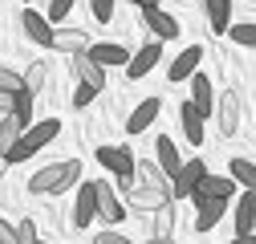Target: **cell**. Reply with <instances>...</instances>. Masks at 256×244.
<instances>
[{
    "mask_svg": "<svg viewBox=\"0 0 256 244\" xmlns=\"http://www.w3.org/2000/svg\"><path fill=\"white\" fill-rule=\"evenodd\" d=\"M78 179H82V163L78 159L49 163V167H41L33 179H28V192L33 196H61V192H70Z\"/></svg>",
    "mask_w": 256,
    "mask_h": 244,
    "instance_id": "6da1fadb",
    "label": "cell"
},
{
    "mask_svg": "<svg viewBox=\"0 0 256 244\" xmlns=\"http://www.w3.org/2000/svg\"><path fill=\"white\" fill-rule=\"evenodd\" d=\"M98 163L114 175V188L126 196V192H130L134 188V183H138V159L130 155V146H98Z\"/></svg>",
    "mask_w": 256,
    "mask_h": 244,
    "instance_id": "7a4b0ae2",
    "label": "cell"
},
{
    "mask_svg": "<svg viewBox=\"0 0 256 244\" xmlns=\"http://www.w3.org/2000/svg\"><path fill=\"white\" fill-rule=\"evenodd\" d=\"M61 134V122L57 118H45V122H33L24 134H20V142L8 150V163H24V159H33L37 150H45L53 138Z\"/></svg>",
    "mask_w": 256,
    "mask_h": 244,
    "instance_id": "3957f363",
    "label": "cell"
},
{
    "mask_svg": "<svg viewBox=\"0 0 256 244\" xmlns=\"http://www.w3.org/2000/svg\"><path fill=\"white\" fill-rule=\"evenodd\" d=\"M240 114H244V98H240V90H224L220 102H216V122H220V134H224V138L240 130Z\"/></svg>",
    "mask_w": 256,
    "mask_h": 244,
    "instance_id": "277c9868",
    "label": "cell"
},
{
    "mask_svg": "<svg viewBox=\"0 0 256 244\" xmlns=\"http://www.w3.org/2000/svg\"><path fill=\"white\" fill-rule=\"evenodd\" d=\"M204 175H208V163H204V159H187V163L171 175V196H175V200H187V196L204 183Z\"/></svg>",
    "mask_w": 256,
    "mask_h": 244,
    "instance_id": "5b68a950",
    "label": "cell"
},
{
    "mask_svg": "<svg viewBox=\"0 0 256 244\" xmlns=\"http://www.w3.org/2000/svg\"><path fill=\"white\" fill-rule=\"evenodd\" d=\"M98 220V179L78 183V204H74V228H90Z\"/></svg>",
    "mask_w": 256,
    "mask_h": 244,
    "instance_id": "8992f818",
    "label": "cell"
},
{
    "mask_svg": "<svg viewBox=\"0 0 256 244\" xmlns=\"http://www.w3.org/2000/svg\"><path fill=\"white\" fill-rule=\"evenodd\" d=\"M236 188H240V183H236V175H232V171H228V175H212V171H208V175H204V183H200L196 192H191V200H196V204H200V200H232V196H236Z\"/></svg>",
    "mask_w": 256,
    "mask_h": 244,
    "instance_id": "52a82bcc",
    "label": "cell"
},
{
    "mask_svg": "<svg viewBox=\"0 0 256 244\" xmlns=\"http://www.w3.org/2000/svg\"><path fill=\"white\" fill-rule=\"evenodd\" d=\"M20 24H24V37L33 41V45H41V49H53V20L45 16V12H33V8H24L20 12Z\"/></svg>",
    "mask_w": 256,
    "mask_h": 244,
    "instance_id": "ba28073f",
    "label": "cell"
},
{
    "mask_svg": "<svg viewBox=\"0 0 256 244\" xmlns=\"http://www.w3.org/2000/svg\"><path fill=\"white\" fill-rule=\"evenodd\" d=\"M158 57H163V41H150V45H142L138 53H130V66H126V78H130V82H142L154 66H158Z\"/></svg>",
    "mask_w": 256,
    "mask_h": 244,
    "instance_id": "9c48e42d",
    "label": "cell"
},
{
    "mask_svg": "<svg viewBox=\"0 0 256 244\" xmlns=\"http://www.w3.org/2000/svg\"><path fill=\"white\" fill-rule=\"evenodd\" d=\"M98 220H106V224H122L126 220L122 196H118L114 183H106V179H98Z\"/></svg>",
    "mask_w": 256,
    "mask_h": 244,
    "instance_id": "30bf717a",
    "label": "cell"
},
{
    "mask_svg": "<svg viewBox=\"0 0 256 244\" xmlns=\"http://www.w3.org/2000/svg\"><path fill=\"white\" fill-rule=\"evenodd\" d=\"M179 126H183V134H187L191 146H200L204 134H208V130H204V126H208V114H204L196 102H183V106H179Z\"/></svg>",
    "mask_w": 256,
    "mask_h": 244,
    "instance_id": "8fae6325",
    "label": "cell"
},
{
    "mask_svg": "<svg viewBox=\"0 0 256 244\" xmlns=\"http://www.w3.org/2000/svg\"><path fill=\"white\" fill-rule=\"evenodd\" d=\"M167 200H175L171 188H150V183H134V188L126 192V204H134L142 212H154L158 204H167Z\"/></svg>",
    "mask_w": 256,
    "mask_h": 244,
    "instance_id": "7c38bea8",
    "label": "cell"
},
{
    "mask_svg": "<svg viewBox=\"0 0 256 244\" xmlns=\"http://www.w3.org/2000/svg\"><path fill=\"white\" fill-rule=\"evenodd\" d=\"M142 20L150 28V37H158V41H175L179 37V20L171 12H163V8H142Z\"/></svg>",
    "mask_w": 256,
    "mask_h": 244,
    "instance_id": "4fadbf2b",
    "label": "cell"
},
{
    "mask_svg": "<svg viewBox=\"0 0 256 244\" xmlns=\"http://www.w3.org/2000/svg\"><path fill=\"white\" fill-rule=\"evenodd\" d=\"M187 82H191V102H196V106H200L208 118H216V90H212V78L196 70Z\"/></svg>",
    "mask_w": 256,
    "mask_h": 244,
    "instance_id": "5bb4252c",
    "label": "cell"
},
{
    "mask_svg": "<svg viewBox=\"0 0 256 244\" xmlns=\"http://www.w3.org/2000/svg\"><path fill=\"white\" fill-rule=\"evenodd\" d=\"M200 61H204V49H200V45H187V49H183V53H179V57L171 61L167 78H171V82H187L191 74L200 70Z\"/></svg>",
    "mask_w": 256,
    "mask_h": 244,
    "instance_id": "9a60e30c",
    "label": "cell"
},
{
    "mask_svg": "<svg viewBox=\"0 0 256 244\" xmlns=\"http://www.w3.org/2000/svg\"><path fill=\"white\" fill-rule=\"evenodd\" d=\"M158 114H163V102H158V98H146V102H138V106H134V114L126 118V134H142V130L150 126V122H154Z\"/></svg>",
    "mask_w": 256,
    "mask_h": 244,
    "instance_id": "2e32d148",
    "label": "cell"
},
{
    "mask_svg": "<svg viewBox=\"0 0 256 244\" xmlns=\"http://www.w3.org/2000/svg\"><path fill=\"white\" fill-rule=\"evenodd\" d=\"M90 57L98 61V66H106V70H110V66H122V70L130 66V49H122L118 41H102V45H90Z\"/></svg>",
    "mask_w": 256,
    "mask_h": 244,
    "instance_id": "e0dca14e",
    "label": "cell"
},
{
    "mask_svg": "<svg viewBox=\"0 0 256 244\" xmlns=\"http://www.w3.org/2000/svg\"><path fill=\"white\" fill-rule=\"evenodd\" d=\"M196 232H212L220 220H224V212H228V200H200L196 204Z\"/></svg>",
    "mask_w": 256,
    "mask_h": 244,
    "instance_id": "ac0fdd59",
    "label": "cell"
},
{
    "mask_svg": "<svg viewBox=\"0 0 256 244\" xmlns=\"http://www.w3.org/2000/svg\"><path fill=\"white\" fill-rule=\"evenodd\" d=\"M150 236H154V240H171V236H175V200H167V204L154 208V216H150Z\"/></svg>",
    "mask_w": 256,
    "mask_h": 244,
    "instance_id": "d6986e66",
    "label": "cell"
},
{
    "mask_svg": "<svg viewBox=\"0 0 256 244\" xmlns=\"http://www.w3.org/2000/svg\"><path fill=\"white\" fill-rule=\"evenodd\" d=\"M256 232V192L244 188L240 204H236V236H252Z\"/></svg>",
    "mask_w": 256,
    "mask_h": 244,
    "instance_id": "ffe728a7",
    "label": "cell"
},
{
    "mask_svg": "<svg viewBox=\"0 0 256 244\" xmlns=\"http://www.w3.org/2000/svg\"><path fill=\"white\" fill-rule=\"evenodd\" d=\"M74 74H78V82H94V86H106V66H98V61L90 57V49L86 53H74Z\"/></svg>",
    "mask_w": 256,
    "mask_h": 244,
    "instance_id": "44dd1931",
    "label": "cell"
},
{
    "mask_svg": "<svg viewBox=\"0 0 256 244\" xmlns=\"http://www.w3.org/2000/svg\"><path fill=\"white\" fill-rule=\"evenodd\" d=\"M28 130V122L12 110V114H4V122H0V155H8V150L20 142V134Z\"/></svg>",
    "mask_w": 256,
    "mask_h": 244,
    "instance_id": "7402d4cb",
    "label": "cell"
},
{
    "mask_svg": "<svg viewBox=\"0 0 256 244\" xmlns=\"http://www.w3.org/2000/svg\"><path fill=\"white\" fill-rule=\"evenodd\" d=\"M53 49L57 53H86L90 49V37L82 33V28H57V33H53Z\"/></svg>",
    "mask_w": 256,
    "mask_h": 244,
    "instance_id": "603a6c76",
    "label": "cell"
},
{
    "mask_svg": "<svg viewBox=\"0 0 256 244\" xmlns=\"http://www.w3.org/2000/svg\"><path fill=\"white\" fill-rule=\"evenodd\" d=\"M204 8H208L212 33H228L232 28V0H204Z\"/></svg>",
    "mask_w": 256,
    "mask_h": 244,
    "instance_id": "cb8c5ba5",
    "label": "cell"
},
{
    "mask_svg": "<svg viewBox=\"0 0 256 244\" xmlns=\"http://www.w3.org/2000/svg\"><path fill=\"white\" fill-rule=\"evenodd\" d=\"M154 159H158V167H163L167 175H175V171L183 167V159H179V146H175V142H171L167 134L154 142Z\"/></svg>",
    "mask_w": 256,
    "mask_h": 244,
    "instance_id": "d4e9b609",
    "label": "cell"
},
{
    "mask_svg": "<svg viewBox=\"0 0 256 244\" xmlns=\"http://www.w3.org/2000/svg\"><path fill=\"white\" fill-rule=\"evenodd\" d=\"M49 78H53L49 61H33V66L24 70V90H28V94H41V90L49 86Z\"/></svg>",
    "mask_w": 256,
    "mask_h": 244,
    "instance_id": "484cf974",
    "label": "cell"
},
{
    "mask_svg": "<svg viewBox=\"0 0 256 244\" xmlns=\"http://www.w3.org/2000/svg\"><path fill=\"white\" fill-rule=\"evenodd\" d=\"M138 183H150V188H171V175L158 167V159H146V163H138Z\"/></svg>",
    "mask_w": 256,
    "mask_h": 244,
    "instance_id": "4316f807",
    "label": "cell"
},
{
    "mask_svg": "<svg viewBox=\"0 0 256 244\" xmlns=\"http://www.w3.org/2000/svg\"><path fill=\"white\" fill-rule=\"evenodd\" d=\"M228 171L236 175V183H240V188L256 192V163H252V159H232V167H228Z\"/></svg>",
    "mask_w": 256,
    "mask_h": 244,
    "instance_id": "83f0119b",
    "label": "cell"
},
{
    "mask_svg": "<svg viewBox=\"0 0 256 244\" xmlns=\"http://www.w3.org/2000/svg\"><path fill=\"white\" fill-rule=\"evenodd\" d=\"M228 37H232L236 45H244V49H256V24H252V20H248V24H232Z\"/></svg>",
    "mask_w": 256,
    "mask_h": 244,
    "instance_id": "f1b7e54d",
    "label": "cell"
},
{
    "mask_svg": "<svg viewBox=\"0 0 256 244\" xmlns=\"http://www.w3.org/2000/svg\"><path fill=\"white\" fill-rule=\"evenodd\" d=\"M98 94H102V90L94 86V82H78V90H74V106H78V110H86V106L98 98Z\"/></svg>",
    "mask_w": 256,
    "mask_h": 244,
    "instance_id": "f546056e",
    "label": "cell"
},
{
    "mask_svg": "<svg viewBox=\"0 0 256 244\" xmlns=\"http://www.w3.org/2000/svg\"><path fill=\"white\" fill-rule=\"evenodd\" d=\"M0 90H24V74L8 70V66H0Z\"/></svg>",
    "mask_w": 256,
    "mask_h": 244,
    "instance_id": "4dcf8cb0",
    "label": "cell"
},
{
    "mask_svg": "<svg viewBox=\"0 0 256 244\" xmlns=\"http://www.w3.org/2000/svg\"><path fill=\"white\" fill-rule=\"evenodd\" d=\"M90 8H94V20H102V24L114 20V0H90Z\"/></svg>",
    "mask_w": 256,
    "mask_h": 244,
    "instance_id": "1f68e13d",
    "label": "cell"
},
{
    "mask_svg": "<svg viewBox=\"0 0 256 244\" xmlns=\"http://www.w3.org/2000/svg\"><path fill=\"white\" fill-rule=\"evenodd\" d=\"M16 236H20V244H37V236H41V232H37V224H33V220L24 216V220L16 224Z\"/></svg>",
    "mask_w": 256,
    "mask_h": 244,
    "instance_id": "d6a6232c",
    "label": "cell"
},
{
    "mask_svg": "<svg viewBox=\"0 0 256 244\" xmlns=\"http://www.w3.org/2000/svg\"><path fill=\"white\" fill-rule=\"evenodd\" d=\"M74 4H78V0H53V4H49V20L70 16V12H74Z\"/></svg>",
    "mask_w": 256,
    "mask_h": 244,
    "instance_id": "836d02e7",
    "label": "cell"
},
{
    "mask_svg": "<svg viewBox=\"0 0 256 244\" xmlns=\"http://www.w3.org/2000/svg\"><path fill=\"white\" fill-rule=\"evenodd\" d=\"M16 98H20V90H0V114H12Z\"/></svg>",
    "mask_w": 256,
    "mask_h": 244,
    "instance_id": "e575fe53",
    "label": "cell"
},
{
    "mask_svg": "<svg viewBox=\"0 0 256 244\" xmlns=\"http://www.w3.org/2000/svg\"><path fill=\"white\" fill-rule=\"evenodd\" d=\"M0 244H20V236H16V224L0 220Z\"/></svg>",
    "mask_w": 256,
    "mask_h": 244,
    "instance_id": "d590c367",
    "label": "cell"
},
{
    "mask_svg": "<svg viewBox=\"0 0 256 244\" xmlns=\"http://www.w3.org/2000/svg\"><path fill=\"white\" fill-rule=\"evenodd\" d=\"M98 244H126L118 232H98Z\"/></svg>",
    "mask_w": 256,
    "mask_h": 244,
    "instance_id": "8d00e7d4",
    "label": "cell"
},
{
    "mask_svg": "<svg viewBox=\"0 0 256 244\" xmlns=\"http://www.w3.org/2000/svg\"><path fill=\"white\" fill-rule=\"evenodd\" d=\"M8 167H12V163H8V155H0V175H4Z\"/></svg>",
    "mask_w": 256,
    "mask_h": 244,
    "instance_id": "74e56055",
    "label": "cell"
},
{
    "mask_svg": "<svg viewBox=\"0 0 256 244\" xmlns=\"http://www.w3.org/2000/svg\"><path fill=\"white\" fill-rule=\"evenodd\" d=\"M138 8H158V0H142V4Z\"/></svg>",
    "mask_w": 256,
    "mask_h": 244,
    "instance_id": "f35d334b",
    "label": "cell"
},
{
    "mask_svg": "<svg viewBox=\"0 0 256 244\" xmlns=\"http://www.w3.org/2000/svg\"><path fill=\"white\" fill-rule=\"evenodd\" d=\"M134 4H142V0H134Z\"/></svg>",
    "mask_w": 256,
    "mask_h": 244,
    "instance_id": "ab89813d",
    "label": "cell"
},
{
    "mask_svg": "<svg viewBox=\"0 0 256 244\" xmlns=\"http://www.w3.org/2000/svg\"><path fill=\"white\" fill-rule=\"evenodd\" d=\"M0 122H4V114H0Z\"/></svg>",
    "mask_w": 256,
    "mask_h": 244,
    "instance_id": "60d3db41",
    "label": "cell"
},
{
    "mask_svg": "<svg viewBox=\"0 0 256 244\" xmlns=\"http://www.w3.org/2000/svg\"><path fill=\"white\" fill-rule=\"evenodd\" d=\"M252 4H256V0H252Z\"/></svg>",
    "mask_w": 256,
    "mask_h": 244,
    "instance_id": "b9f144b4",
    "label": "cell"
}]
</instances>
